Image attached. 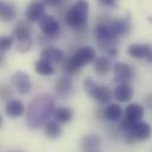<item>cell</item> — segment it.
Listing matches in <instances>:
<instances>
[{
    "instance_id": "e575fe53",
    "label": "cell",
    "mask_w": 152,
    "mask_h": 152,
    "mask_svg": "<svg viewBox=\"0 0 152 152\" xmlns=\"http://www.w3.org/2000/svg\"><path fill=\"white\" fill-rule=\"evenodd\" d=\"M92 152H99V151H92Z\"/></svg>"
},
{
    "instance_id": "cb8c5ba5",
    "label": "cell",
    "mask_w": 152,
    "mask_h": 152,
    "mask_svg": "<svg viewBox=\"0 0 152 152\" xmlns=\"http://www.w3.org/2000/svg\"><path fill=\"white\" fill-rule=\"evenodd\" d=\"M34 70L36 72L40 75V76L47 77V76H52L54 73V67L52 64L42 60V59H39L34 63Z\"/></svg>"
},
{
    "instance_id": "52a82bcc",
    "label": "cell",
    "mask_w": 152,
    "mask_h": 152,
    "mask_svg": "<svg viewBox=\"0 0 152 152\" xmlns=\"http://www.w3.org/2000/svg\"><path fill=\"white\" fill-rule=\"evenodd\" d=\"M39 28L47 38H54L60 33V24L53 15H44L39 21Z\"/></svg>"
},
{
    "instance_id": "83f0119b",
    "label": "cell",
    "mask_w": 152,
    "mask_h": 152,
    "mask_svg": "<svg viewBox=\"0 0 152 152\" xmlns=\"http://www.w3.org/2000/svg\"><path fill=\"white\" fill-rule=\"evenodd\" d=\"M45 5H48L51 7H59L64 0H41Z\"/></svg>"
},
{
    "instance_id": "ac0fdd59",
    "label": "cell",
    "mask_w": 152,
    "mask_h": 152,
    "mask_svg": "<svg viewBox=\"0 0 152 152\" xmlns=\"http://www.w3.org/2000/svg\"><path fill=\"white\" fill-rule=\"evenodd\" d=\"M113 69L112 63L109 57H98L93 61V71L100 77H104L109 75V72Z\"/></svg>"
},
{
    "instance_id": "ffe728a7",
    "label": "cell",
    "mask_w": 152,
    "mask_h": 152,
    "mask_svg": "<svg viewBox=\"0 0 152 152\" xmlns=\"http://www.w3.org/2000/svg\"><path fill=\"white\" fill-rule=\"evenodd\" d=\"M17 18V8L13 2H2L0 6V20L12 21Z\"/></svg>"
},
{
    "instance_id": "f1b7e54d",
    "label": "cell",
    "mask_w": 152,
    "mask_h": 152,
    "mask_svg": "<svg viewBox=\"0 0 152 152\" xmlns=\"http://www.w3.org/2000/svg\"><path fill=\"white\" fill-rule=\"evenodd\" d=\"M102 5H104V6H109V7H113L117 5V1L118 0H98Z\"/></svg>"
},
{
    "instance_id": "d6a6232c",
    "label": "cell",
    "mask_w": 152,
    "mask_h": 152,
    "mask_svg": "<svg viewBox=\"0 0 152 152\" xmlns=\"http://www.w3.org/2000/svg\"><path fill=\"white\" fill-rule=\"evenodd\" d=\"M1 125H2V117H1V114H0V127H1Z\"/></svg>"
},
{
    "instance_id": "7a4b0ae2",
    "label": "cell",
    "mask_w": 152,
    "mask_h": 152,
    "mask_svg": "<svg viewBox=\"0 0 152 152\" xmlns=\"http://www.w3.org/2000/svg\"><path fill=\"white\" fill-rule=\"evenodd\" d=\"M96 58V50L92 46H83L78 48L71 57L64 59L63 70L67 76L71 77L78 73L79 70L83 69L85 65L93 63Z\"/></svg>"
},
{
    "instance_id": "1f68e13d",
    "label": "cell",
    "mask_w": 152,
    "mask_h": 152,
    "mask_svg": "<svg viewBox=\"0 0 152 152\" xmlns=\"http://www.w3.org/2000/svg\"><path fill=\"white\" fill-rule=\"evenodd\" d=\"M149 61H152V46H151V51H150V56H149Z\"/></svg>"
},
{
    "instance_id": "9a60e30c",
    "label": "cell",
    "mask_w": 152,
    "mask_h": 152,
    "mask_svg": "<svg viewBox=\"0 0 152 152\" xmlns=\"http://www.w3.org/2000/svg\"><path fill=\"white\" fill-rule=\"evenodd\" d=\"M150 51H151V46L146 44H131L127 48L130 57L137 60L148 59L150 56Z\"/></svg>"
},
{
    "instance_id": "277c9868",
    "label": "cell",
    "mask_w": 152,
    "mask_h": 152,
    "mask_svg": "<svg viewBox=\"0 0 152 152\" xmlns=\"http://www.w3.org/2000/svg\"><path fill=\"white\" fill-rule=\"evenodd\" d=\"M84 90L91 98H93L94 100H97L100 104L109 103L111 100V98L113 97V92L111 91L110 87H107L105 85L97 84L96 81H93L90 78L84 80Z\"/></svg>"
},
{
    "instance_id": "d590c367",
    "label": "cell",
    "mask_w": 152,
    "mask_h": 152,
    "mask_svg": "<svg viewBox=\"0 0 152 152\" xmlns=\"http://www.w3.org/2000/svg\"><path fill=\"white\" fill-rule=\"evenodd\" d=\"M13 152H19V151H13Z\"/></svg>"
},
{
    "instance_id": "603a6c76",
    "label": "cell",
    "mask_w": 152,
    "mask_h": 152,
    "mask_svg": "<svg viewBox=\"0 0 152 152\" xmlns=\"http://www.w3.org/2000/svg\"><path fill=\"white\" fill-rule=\"evenodd\" d=\"M53 118L59 124H69L73 118V111L70 107H58L53 112Z\"/></svg>"
},
{
    "instance_id": "ba28073f",
    "label": "cell",
    "mask_w": 152,
    "mask_h": 152,
    "mask_svg": "<svg viewBox=\"0 0 152 152\" xmlns=\"http://www.w3.org/2000/svg\"><path fill=\"white\" fill-rule=\"evenodd\" d=\"M75 91V84L71 79V77L65 75V76L59 77L54 81V93L58 98L65 99L70 97Z\"/></svg>"
},
{
    "instance_id": "484cf974",
    "label": "cell",
    "mask_w": 152,
    "mask_h": 152,
    "mask_svg": "<svg viewBox=\"0 0 152 152\" xmlns=\"http://www.w3.org/2000/svg\"><path fill=\"white\" fill-rule=\"evenodd\" d=\"M15 41V38L12 36H0V52L4 53L8 51Z\"/></svg>"
},
{
    "instance_id": "8992f818",
    "label": "cell",
    "mask_w": 152,
    "mask_h": 152,
    "mask_svg": "<svg viewBox=\"0 0 152 152\" xmlns=\"http://www.w3.org/2000/svg\"><path fill=\"white\" fill-rule=\"evenodd\" d=\"M152 133V129L149 123L146 121H138L133 127H131L129 131L124 132V139L127 144H134L138 140H146L150 138Z\"/></svg>"
},
{
    "instance_id": "2e32d148",
    "label": "cell",
    "mask_w": 152,
    "mask_h": 152,
    "mask_svg": "<svg viewBox=\"0 0 152 152\" xmlns=\"http://www.w3.org/2000/svg\"><path fill=\"white\" fill-rule=\"evenodd\" d=\"M5 112L10 118H18L25 113V105L21 100L11 99L6 103Z\"/></svg>"
},
{
    "instance_id": "30bf717a",
    "label": "cell",
    "mask_w": 152,
    "mask_h": 152,
    "mask_svg": "<svg viewBox=\"0 0 152 152\" xmlns=\"http://www.w3.org/2000/svg\"><path fill=\"white\" fill-rule=\"evenodd\" d=\"M133 79V70L126 63H115L113 66V80L117 84L130 83Z\"/></svg>"
},
{
    "instance_id": "d4e9b609",
    "label": "cell",
    "mask_w": 152,
    "mask_h": 152,
    "mask_svg": "<svg viewBox=\"0 0 152 152\" xmlns=\"http://www.w3.org/2000/svg\"><path fill=\"white\" fill-rule=\"evenodd\" d=\"M32 46H33V41H32L31 37L25 39H19V40H17V44H15V48L20 53L28 52L32 48Z\"/></svg>"
},
{
    "instance_id": "f546056e",
    "label": "cell",
    "mask_w": 152,
    "mask_h": 152,
    "mask_svg": "<svg viewBox=\"0 0 152 152\" xmlns=\"http://www.w3.org/2000/svg\"><path fill=\"white\" fill-rule=\"evenodd\" d=\"M145 104H146L150 109H152V93L148 94V96L145 97Z\"/></svg>"
},
{
    "instance_id": "44dd1931",
    "label": "cell",
    "mask_w": 152,
    "mask_h": 152,
    "mask_svg": "<svg viewBox=\"0 0 152 152\" xmlns=\"http://www.w3.org/2000/svg\"><path fill=\"white\" fill-rule=\"evenodd\" d=\"M44 132H45V136L47 138L57 139L61 136V132H63L61 124H59L57 120H48L44 125Z\"/></svg>"
},
{
    "instance_id": "4316f807",
    "label": "cell",
    "mask_w": 152,
    "mask_h": 152,
    "mask_svg": "<svg viewBox=\"0 0 152 152\" xmlns=\"http://www.w3.org/2000/svg\"><path fill=\"white\" fill-rule=\"evenodd\" d=\"M12 94V90L7 86V85H1L0 86V99L5 100V99H8Z\"/></svg>"
},
{
    "instance_id": "9c48e42d",
    "label": "cell",
    "mask_w": 152,
    "mask_h": 152,
    "mask_svg": "<svg viewBox=\"0 0 152 152\" xmlns=\"http://www.w3.org/2000/svg\"><path fill=\"white\" fill-rule=\"evenodd\" d=\"M11 84L21 94H28L32 90V81L30 76L24 71H17L11 77Z\"/></svg>"
},
{
    "instance_id": "7402d4cb",
    "label": "cell",
    "mask_w": 152,
    "mask_h": 152,
    "mask_svg": "<svg viewBox=\"0 0 152 152\" xmlns=\"http://www.w3.org/2000/svg\"><path fill=\"white\" fill-rule=\"evenodd\" d=\"M104 115H105L106 120H109L111 123H115L123 118L124 110L118 104H110L106 109H104Z\"/></svg>"
},
{
    "instance_id": "d6986e66",
    "label": "cell",
    "mask_w": 152,
    "mask_h": 152,
    "mask_svg": "<svg viewBox=\"0 0 152 152\" xmlns=\"http://www.w3.org/2000/svg\"><path fill=\"white\" fill-rule=\"evenodd\" d=\"M31 31H32V27L30 25V21L20 20V21H18V24L15 25V27L13 30V37L15 38V40L28 38V37H31Z\"/></svg>"
},
{
    "instance_id": "3957f363",
    "label": "cell",
    "mask_w": 152,
    "mask_h": 152,
    "mask_svg": "<svg viewBox=\"0 0 152 152\" xmlns=\"http://www.w3.org/2000/svg\"><path fill=\"white\" fill-rule=\"evenodd\" d=\"M88 17V2L86 0H77L66 11L65 23L77 32H84Z\"/></svg>"
},
{
    "instance_id": "7c38bea8",
    "label": "cell",
    "mask_w": 152,
    "mask_h": 152,
    "mask_svg": "<svg viewBox=\"0 0 152 152\" xmlns=\"http://www.w3.org/2000/svg\"><path fill=\"white\" fill-rule=\"evenodd\" d=\"M40 59L50 63V64H59L63 63L65 59V53L58 47L54 46H47L45 47L40 53Z\"/></svg>"
},
{
    "instance_id": "4fadbf2b",
    "label": "cell",
    "mask_w": 152,
    "mask_h": 152,
    "mask_svg": "<svg viewBox=\"0 0 152 152\" xmlns=\"http://www.w3.org/2000/svg\"><path fill=\"white\" fill-rule=\"evenodd\" d=\"M113 97L119 103H127L133 97V88L129 83L118 84L113 91Z\"/></svg>"
},
{
    "instance_id": "5b68a950",
    "label": "cell",
    "mask_w": 152,
    "mask_h": 152,
    "mask_svg": "<svg viewBox=\"0 0 152 152\" xmlns=\"http://www.w3.org/2000/svg\"><path fill=\"white\" fill-rule=\"evenodd\" d=\"M144 117V107L143 105L138 104V103H133L130 104L125 111H124V118L120 121V130L121 132H126L129 131L131 127H133L138 121H140Z\"/></svg>"
},
{
    "instance_id": "e0dca14e",
    "label": "cell",
    "mask_w": 152,
    "mask_h": 152,
    "mask_svg": "<svg viewBox=\"0 0 152 152\" xmlns=\"http://www.w3.org/2000/svg\"><path fill=\"white\" fill-rule=\"evenodd\" d=\"M102 146V138L98 134H86L81 139V149L84 152L98 151Z\"/></svg>"
},
{
    "instance_id": "8fae6325",
    "label": "cell",
    "mask_w": 152,
    "mask_h": 152,
    "mask_svg": "<svg viewBox=\"0 0 152 152\" xmlns=\"http://www.w3.org/2000/svg\"><path fill=\"white\" fill-rule=\"evenodd\" d=\"M45 10H46V7H45V4L42 1L33 0L26 7V12H25L26 20H28L30 23L40 21L41 18L45 15Z\"/></svg>"
},
{
    "instance_id": "836d02e7",
    "label": "cell",
    "mask_w": 152,
    "mask_h": 152,
    "mask_svg": "<svg viewBox=\"0 0 152 152\" xmlns=\"http://www.w3.org/2000/svg\"><path fill=\"white\" fill-rule=\"evenodd\" d=\"M1 4H2V2H1V1H0V6H1Z\"/></svg>"
},
{
    "instance_id": "4dcf8cb0",
    "label": "cell",
    "mask_w": 152,
    "mask_h": 152,
    "mask_svg": "<svg viewBox=\"0 0 152 152\" xmlns=\"http://www.w3.org/2000/svg\"><path fill=\"white\" fill-rule=\"evenodd\" d=\"M4 60H5V57H4V54L0 52V67L2 66V64H4Z\"/></svg>"
},
{
    "instance_id": "5bb4252c",
    "label": "cell",
    "mask_w": 152,
    "mask_h": 152,
    "mask_svg": "<svg viewBox=\"0 0 152 152\" xmlns=\"http://www.w3.org/2000/svg\"><path fill=\"white\" fill-rule=\"evenodd\" d=\"M109 24L117 38L121 36H126L131 30L130 21L125 18H115V19H112L111 21H109Z\"/></svg>"
},
{
    "instance_id": "6da1fadb",
    "label": "cell",
    "mask_w": 152,
    "mask_h": 152,
    "mask_svg": "<svg viewBox=\"0 0 152 152\" xmlns=\"http://www.w3.org/2000/svg\"><path fill=\"white\" fill-rule=\"evenodd\" d=\"M54 110H56L54 100L50 96L47 94L38 96L31 102L27 109V114H26L27 126L32 130H37L44 126L50 120V117L53 115Z\"/></svg>"
}]
</instances>
